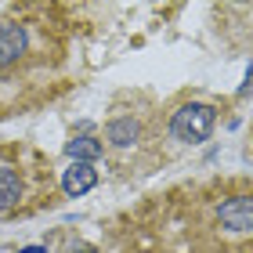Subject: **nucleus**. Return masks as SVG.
I'll list each match as a JSON object with an SVG mask.
<instances>
[{"label":"nucleus","instance_id":"1","mask_svg":"<svg viewBox=\"0 0 253 253\" xmlns=\"http://www.w3.org/2000/svg\"><path fill=\"white\" fill-rule=\"evenodd\" d=\"M120 253H253V177L156 192L120 224Z\"/></svg>","mask_w":253,"mask_h":253},{"label":"nucleus","instance_id":"2","mask_svg":"<svg viewBox=\"0 0 253 253\" xmlns=\"http://www.w3.org/2000/svg\"><path fill=\"white\" fill-rule=\"evenodd\" d=\"M73 87V26L58 4H11L0 15V120L26 116Z\"/></svg>","mask_w":253,"mask_h":253},{"label":"nucleus","instance_id":"3","mask_svg":"<svg viewBox=\"0 0 253 253\" xmlns=\"http://www.w3.org/2000/svg\"><path fill=\"white\" fill-rule=\"evenodd\" d=\"M170 130L159 101L145 90H123L101 123V159L120 181H141L170 163Z\"/></svg>","mask_w":253,"mask_h":253},{"label":"nucleus","instance_id":"4","mask_svg":"<svg viewBox=\"0 0 253 253\" xmlns=\"http://www.w3.org/2000/svg\"><path fill=\"white\" fill-rule=\"evenodd\" d=\"M62 185L47 152L29 141H0V221H18L58 203Z\"/></svg>","mask_w":253,"mask_h":253},{"label":"nucleus","instance_id":"5","mask_svg":"<svg viewBox=\"0 0 253 253\" xmlns=\"http://www.w3.org/2000/svg\"><path fill=\"white\" fill-rule=\"evenodd\" d=\"M217 126V101L206 98H185L177 101L174 112H167V130L170 141L177 145H203Z\"/></svg>","mask_w":253,"mask_h":253},{"label":"nucleus","instance_id":"6","mask_svg":"<svg viewBox=\"0 0 253 253\" xmlns=\"http://www.w3.org/2000/svg\"><path fill=\"white\" fill-rule=\"evenodd\" d=\"M58 185H62L65 195H87L90 188L98 185V170H94V163H73Z\"/></svg>","mask_w":253,"mask_h":253},{"label":"nucleus","instance_id":"7","mask_svg":"<svg viewBox=\"0 0 253 253\" xmlns=\"http://www.w3.org/2000/svg\"><path fill=\"white\" fill-rule=\"evenodd\" d=\"M65 152L76 159V163H94V159H101V141H94V137H73V141L65 145Z\"/></svg>","mask_w":253,"mask_h":253},{"label":"nucleus","instance_id":"8","mask_svg":"<svg viewBox=\"0 0 253 253\" xmlns=\"http://www.w3.org/2000/svg\"><path fill=\"white\" fill-rule=\"evenodd\" d=\"M22 253H47V250H43V246H26Z\"/></svg>","mask_w":253,"mask_h":253},{"label":"nucleus","instance_id":"9","mask_svg":"<svg viewBox=\"0 0 253 253\" xmlns=\"http://www.w3.org/2000/svg\"><path fill=\"white\" fill-rule=\"evenodd\" d=\"M246 152L253 156V126H250V141H246Z\"/></svg>","mask_w":253,"mask_h":253}]
</instances>
